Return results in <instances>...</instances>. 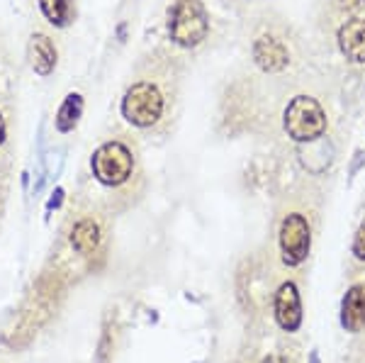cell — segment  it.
<instances>
[{
    "label": "cell",
    "mask_w": 365,
    "mask_h": 363,
    "mask_svg": "<svg viewBox=\"0 0 365 363\" xmlns=\"http://www.w3.org/2000/svg\"><path fill=\"white\" fill-rule=\"evenodd\" d=\"M170 39L180 46H197L207 37L210 20L200 0H178L170 10Z\"/></svg>",
    "instance_id": "6da1fadb"
},
{
    "label": "cell",
    "mask_w": 365,
    "mask_h": 363,
    "mask_svg": "<svg viewBox=\"0 0 365 363\" xmlns=\"http://www.w3.org/2000/svg\"><path fill=\"white\" fill-rule=\"evenodd\" d=\"M285 130L295 142H314L327 130L322 105L309 96H297L285 110Z\"/></svg>",
    "instance_id": "7a4b0ae2"
},
{
    "label": "cell",
    "mask_w": 365,
    "mask_h": 363,
    "mask_svg": "<svg viewBox=\"0 0 365 363\" xmlns=\"http://www.w3.org/2000/svg\"><path fill=\"white\" fill-rule=\"evenodd\" d=\"M122 115L137 127H151L163 115V96L154 83H134L122 101Z\"/></svg>",
    "instance_id": "3957f363"
},
{
    "label": "cell",
    "mask_w": 365,
    "mask_h": 363,
    "mask_svg": "<svg viewBox=\"0 0 365 363\" xmlns=\"http://www.w3.org/2000/svg\"><path fill=\"white\" fill-rule=\"evenodd\" d=\"M132 151L120 142H108L93 154V173L105 185H122L132 175Z\"/></svg>",
    "instance_id": "277c9868"
},
{
    "label": "cell",
    "mask_w": 365,
    "mask_h": 363,
    "mask_svg": "<svg viewBox=\"0 0 365 363\" xmlns=\"http://www.w3.org/2000/svg\"><path fill=\"white\" fill-rule=\"evenodd\" d=\"M312 234H309V222L299 213H292L282 220L280 225V251L282 261L287 266H299L309 254Z\"/></svg>",
    "instance_id": "5b68a950"
},
{
    "label": "cell",
    "mask_w": 365,
    "mask_h": 363,
    "mask_svg": "<svg viewBox=\"0 0 365 363\" xmlns=\"http://www.w3.org/2000/svg\"><path fill=\"white\" fill-rule=\"evenodd\" d=\"M275 319L285 332H297L302 324V302L295 283H282L275 292Z\"/></svg>",
    "instance_id": "8992f818"
},
{
    "label": "cell",
    "mask_w": 365,
    "mask_h": 363,
    "mask_svg": "<svg viewBox=\"0 0 365 363\" xmlns=\"http://www.w3.org/2000/svg\"><path fill=\"white\" fill-rule=\"evenodd\" d=\"M339 46L353 63H365V17H353L339 29Z\"/></svg>",
    "instance_id": "52a82bcc"
},
{
    "label": "cell",
    "mask_w": 365,
    "mask_h": 363,
    "mask_svg": "<svg viewBox=\"0 0 365 363\" xmlns=\"http://www.w3.org/2000/svg\"><path fill=\"white\" fill-rule=\"evenodd\" d=\"M253 58L263 71H282L287 66V46L266 34L253 44Z\"/></svg>",
    "instance_id": "ba28073f"
},
{
    "label": "cell",
    "mask_w": 365,
    "mask_h": 363,
    "mask_svg": "<svg viewBox=\"0 0 365 363\" xmlns=\"http://www.w3.org/2000/svg\"><path fill=\"white\" fill-rule=\"evenodd\" d=\"M27 58L29 66L34 68V73L49 76L56 66V49L51 44V39L46 34H32L27 46Z\"/></svg>",
    "instance_id": "9c48e42d"
},
{
    "label": "cell",
    "mask_w": 365,
    "mask_h": 363,
    "mask_svg": "<svg viewBox=\"0 0 365 363\" xmlns=\"http://www.w3.org/2000/svg\"><path fill=\"white\" fill-rule=\"evenodd\" d=\"M341 324L349 332H361L365 327V288L363 285H353L346 292L344 305H341Z\"/></svg>",
    "instance_id": "30bf717a"
},
{
    "label": "cell",
    "mask_w": 365,
    "mask_h": 363,
    "mask_svg": "<svg viewBox=\"0 0 365 363\" xmlns=\"http://www.w3.org/2000/svg\"><path fill=\"white\" fill-rule=\"evenodd\" d=\"M71 244L78 254H93L100 244V227L93 220H81L71 232Z\"/></svg>",
    "instance_id": "8fae6325"
},
{
    "label": "cell",
    "mask_w": 365,
    "mask_h": 363,
    "mask_svg": "<svg viewBox=\"0 0 365 363\" xmlns=\"http://www.w3.org/2000/svg\"><path fill=\"white\" fill-rule=\"evenodd\" d=\"M39 8H42L46 20L58 27H66L71 17H73V3L71 0H39Z\"/></svg>",
    "instance_id": "7c38bea8"
},
{
    "label": "cell",
    "mask_w": 365,
    "mask_h": 363,
    "mask_svg": "<svg viewBox=\"0 0 365 363\" xmlns=\"http://www.w3.org/2000/svg\"><path fill=\"white\" fill-rule=\"evenodd\" d=\"M81 110H83V101H81L78 93H71V96L63 101V105L58 108V115H56V127L61 132H71L76 127L81 117Z\"/></svg>",
    "instance_id": "4fadbf2b"
},
{
    "label": "cell",
    "mask_w": 365,
    "mask_h": 363,
    "mask_svg": "<svg viewBox=\"0 0 365 363\" xmlns=\"http://www.w3.org/2000/svg\"><path fill=\"white\" fill-rule=\"evenodd\" d=\"M353 254H356V259L365 261V222H363V227L356 234V242H353Z\"/></svg>",
    "instance_id": "5bb4252c"
},
{
    "label": "cell",
    "mask_w": 365,
    "mask_h": 363,
    "mask_svg": "<svg viewBox=\"0 0 365 363\" xmlns=\"http://www.w3.org/2000/svg\"><path fill=\"white\" fill-rule=\"evenodd\" d=\"M5 142V120H3V115H0V144Z\"/></svg>",
    "instance_id": "9a60e30c"
},
{
    "label": "cell",
    "mask_w": 365,
    "mask_h": 363,
    "mask_svg": "<svg viewBox=\"0 0 365 363\" xmlns=\"http://www.w3.org/2000/svg\"><path fill=\"white\" fill-rule=\"evenodd\" d=\"M266 363H287L285 359H280V356H270V359Z\"/></svg>",
    "instance_id": "2e32d148"
}]
</instances>
